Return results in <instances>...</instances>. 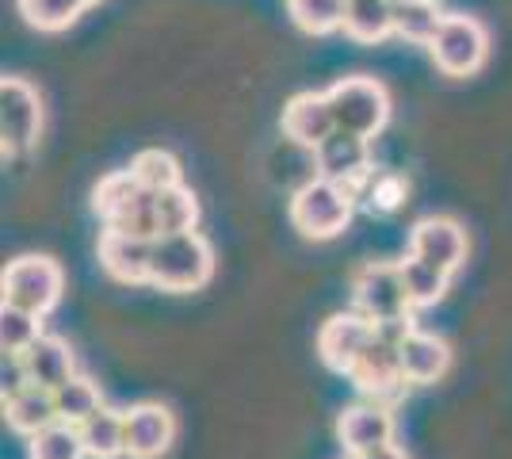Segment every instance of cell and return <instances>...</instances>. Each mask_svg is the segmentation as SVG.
<instances>
[{"label": "cell", "mask_w": 512, "mask_h": 459, "mask_svg": "<svg viewBox=\"0 0 512 459\" xmlns=\"http://www.w3.org/2000/svg\"><path fill=\"white\" fill-rule=\"evenodd\" d=\"M214 276V249L199 230L184 234H161L153 238L150 284L169 295H188L207 287Z\"/></svg>", "instance_id": "1"}, {"label": "cell", "mask_w": 512, "mask_h": 459, "mask_svg": "<svg viewBox=\"0 0 512 459\" xmlns=\"http://www.w3.org/2000/svg\"><path fill=\"white\" fill-rule=\"evenodd\" d=\"M356 203H360L356 188H344L329 176H314L291 196V222L302 238L329 241L344 234V226L356 215Z\"/></svg>", "instance_id": "2"}, {"label": "cell", "mask_w": 512, "mask_h": 459, "mask_svg": "<svg viewBox=\"0 0 512 459\" xmlns=\"http://www.w3.org/2000/svg\"><path fill=\"white\" fill-rule=\"evenodd\" d=\"M425 50L444 77H474L490 58V31H486V23L467 12H444V20Z\"/></svg>", "instance_id": "3"}, {"label": "cell", "mask_w": 512, "mask_h": 459, "mask_svg": "<svg viewBox=\"0 0 512 459\" xmlns=\"http://www.w3.org/2000/svg\"><path fill=\"white\" fill-rule=\"evenodd\" d=\"M325 96H329V108L337 115L341 131H352L360 134V138H375L390 123V92L375 77H363V73L341 77Z\"/></svg>", "instance_id": "4"}, {"label": "cell", "mask_w": 512, "mask_h": 459, "mask_svg": "<svg viewBox=\"0 0 512 459\" xmlns=\"http://www.w3.org/2000/svg\"><path fill=\"white\" fill-rule=\"evenodd\" d=\"M62 287H65L62 264L54 261V257H43V253H23L16 261H8L4 276H0L4 303L35 310L43 318L62 303Z\"/></svg>", "instance_id": "5"}, {"label": "cell", "mask_w": 512, "mask_h": 459, "mask_svg": "<svg viewBox=\"0 0 512 459\" xmlns=\"http://www.w3.org/2000/svg\"><path fill=\"white\" fill-rule=\"evenodd\" d=\"M352 303L363 310L375 326L409 322V295L402 284V268L386 261H367L352 272Z\"/></svg>", "instance_id": "6"}, {"label": "cell", "mask_w": 512, "mask_h": 459, "mask_svg": "<svg viewBox=\"0 0 512 459\" xmlns=\"http://www.w3.org/2000/svg\"><path fill=\"white\" fill-rule=\"evenodd\" d=\"M43 134V100L27 77H4L0 81V142L4 161L35 150Z\"/></svg>", "instance_id": "7"}, {"label": "cell", "mask_w": 512, "mask_h": 459, "mask_svg": "<svg viewBox=\"0 0 512 459\" xmlns=\"http://www.w3.org/2000/svg\"><path fill=\"white\" fill-rule=\"evenodd\" d=\"M379 326L363 314V310H341L333 318H325L318 329V356L329 372L348 375L356 368L363 349L375 341Z\"/></svg>", "instance_id": "8"}, {"label": "cell", "mask_w": 512, "mask_h": 459, "mask_svg": "<svg viewBox=\"0 0 512 459\" xmlns=\"http://www.w3.org/2000/svg\"><path fill=\"white\" fill-rule=\"evenodd\" d=\"M348 379L356 383V391L363 398H375V402L390 406L409 387L406 372H402V349H398V341L375 333V341L363 349V356L356 360V368L348 372Z\"/></svg>", "instance_id": "9"}, {"label": "cell", "mask_w": 512, "mask_h": 459, "mask_svg": "<svg viewBox=\"0 0 512 459\" xmlns=\"http://www.w3.org/2000/svg\"><path fill=\"white\" fill-rule=\"evenodd\" d=\"M367 142H371V138H360V134L337 127V131L329 134L318 150H314V169H318V176H329V180H337L344 188H356V196H360L363 180L375 173V169H371V146H367Z\"/></svg>", "instance_id": "10"}, {"label": "cell", "mask_w": 512, "mask_h": 459, "mask_svg": "<svg viewBox=\"0 0 512 459\" xmlns=\"http://www.w3.org/2000/svg\"><path fill=\"white\" fill-rule=\"evenodd\" d=\"M409 253L455 276L467 261V230L448 215H428L409 230Z\"/></svg>", "instance_id": "11"}, {"label": "cell", "mask_w": 512, "mask_h": 459, "mask_svg": "<svg viewBox=\"0 0 512 459\" xmlns=\"http://www.w3.org/2000/svg\"><path fill=\"white\" fill-rule=\"evenodd\" d=\"M337 440H341V448L352 459H360V456H367V452L390 444V440H394V414H390V406H386V402H375V398L348 406V410L337 417Z\"/></svg>", "instance_id": "12"}, {"label": "cell", "mask_w": 512, "mask_h": 459, "mask_svg": "<svg viewBox=\"0 0 512 459\" xmlns=\"http://www.w3.org/2000/svg\"><path fill=\"white\" fill-rule=\"evenodd\" d=\"M127 417V459H161L176 440V417L161 402H138Z\"/></svg>", "instance_id": "13"}, {"label": "cell", "mask_w": 512, "mask_h": 459, "mask_svg": "<svg viewBox=\"0 0 512 459\" xmlns=\"http://www.w3.org/2000/svg\"><path fill=\"white\" fill-rule=\"evenodd\" d=\"M333 131H337V115L329 108L325 92H295L283 104V134L302 150L314 153Z\"/></svg>", "instance_id": "14"}, {"label": "cell", "mask_w": 512, "mask_h": 459, "mask_svg": "<svg viewBox=\"0 0 512 459\" xmlns=\"http://www.w3.org/2000/svg\"><path fill=\"white\" fill-rule=\"evenodd\" d=\"M96 253H100V268L115 284H150L153 238H134V234H123V230H104Z\"/></svg>", "instance_id": "15"}, {"label": "cell", "mask_w": 512, "mask_h": 459, "mask_svg": "<svg viewBox=\"0 0 512 459\" xmlns=\"http://www.w3.org/2000/svg\"><path fill=\"white\" fill-rule=\"evenodd\" d=\"M398 349H402V372H406L409 387H428V383H436V379L448 375L451 349L444 337L409 326V333L398 341Z\"/></svg>", "instance_id": "16"}, {"label": "cell", "mask_w": 512, "mask_h": 459, "mask_svg": "<svg viewBox=\"0 0 512 459\" xmlns=\"http://www.w3.org/2000/svg\"><path fill=\"white\" fill-rule=\"evenodd\" d=\"M4 417H8V429H12V433H20V437H27V440L39 437V433L50 429L54 421H62V417H58L54 391L35 387V383H27L23 391L4 398Z\"/></svg>", "instance_id": "17"}, {"label": "cell", "mask_w": 512, "mask_h": 459, "mask_svg": "<svg viewBox=\"0 0 512 459\" xmlns=\"http://www.w3.org/2000/svg\"><path fill=\"white\" fill-rule=\"evenodd\" d=\"M23 368H27V379L35 387H46V391H58L65 379H73L77 368H73V352L62 337H50L43 333L27 352H20Z\"/></svg>", "instance_id": "18"}, {"label": "cell", "mask_w": 512, "mask_h": 459, "mask_svg": "<svg viewBox=\"0 0 512 459\" xmlns=\"http://www.w3.org/2000/svg\"><path fill=\"white\" fill-rule=\"evenodd\" d=\"M341 31L367 46L390 39L394 35V0H348Z\"/></svg>", "instance_id": "19"}, {"label": "cell", "mask_w": 512, "mask_h": 459, "mask_svg": "<svg viewBox=\"0 0 512 459\" xmlns=\"http://www.w3.org/2000/svg\"><path fill=\"white\" fill-rule=\"evenodd\" d=\"M77 429H81V440H85V448L92 459L127 456V417H123V410L100 406V410L88 417V421H81Z\"/></svg>", "instance_id": "20"}, {"label": "cell", "mask_w": 512, "mask_h": 459, "mask_svg": "<svg viewBox=\"0 0 512 459\" xmlns=\"http://www.w3.org/2000/svg\"><path fill=\"white\" fill-rule=\"evenodd\" d=\"M398 268H402V284H406V295L413 310H428V306H436L448 295L451 276L444 268L421 261V257H413V253H409L406 261H398Z\"/></svg>", "instance_id": "21"}, {"label": "cell", "mask_w": 512, "mask_h": 459, "mask_svg": "<svg viewBox=\"0 0 512 459\" xmlns=\"http://www.w3.org/2000/svg\"><path fill=\"white\" fill-rule=\"evenodd\" d=\"M440 20L444 12L436 8V0H394V35L406 43L428 46Z\"/></svg>", "instance_id": "22"}, {"label": "cell", "mask_w": 512, "mask_h": 459, "mask_svg": "<svg viewBox=\"0 0 512 459\" xmlns=\"http://www.w3.org/2000/svg\"><path fill=\"white\" fill-rule=\"evenodd\" d=\"M104 230H123V234H134V238H161V226H157V192L138 188V192L104 222Z\"/></svg>", "instance_id": "23"}, {"label": "cell", "mask_w": 512, "mask_h": 459, "mask_svg": "<svg viewBox=\"0 0 512 459\" xmlns=\"http://www.w3.org/2000/svg\"><path fill=\"white\" fill-rule=\"evenodd\" d=\"M16 8L35 31H46V35L69 31L85 16V0H16Z\"/></svg>", "instance_id": "24"}, {"label": "cell", "mask_w": 512, "mask_h": 459, "mask_svg": "<svg viewBox=\"0 0 512 459\" xmlns=\"http://www.w3.org/2000/svg\"><path fill=\"white\" fill-rule=\"evenodd\" d=\"M54 402H58V417L69 421V425H81L88 417L104 406V394H100V383H92L88 375H73L65 379L62 387L54 391Z\"/></svg>", "instance_id": "25"}, {"label": "cell", "mask_w": 512, "mask_h": 459, "mask_svg": "<svg viewBox=\"0 0 512 459\" xmlns=\"http://www.w3.org/2000/svg\"><path fill=\"white\" fill-rule=\"evenodd\" d=\"M344 4L348 0H287V12L306 35H333L344 27Z\"/></svg>", "instance_id": "26"}, {"label": "cell", "mask_w": 512, "mask_h": 459, "mask_svg": "<svg viewBox=\"0 0 512 459\" xmlns=\"http://www.w3.org/2000/svg\"><path fill=\"white\" fill-rule=\"evenodd\" d=\"M195 222H199V199L192 196V188L176 184V188L157 192V226H161V234H184V230H195Z\"/></svg>", "instance_id": "27"}, {"label": "cell", "mask_w": 512, "mask_h": 459, "mask_svg": "<svg viewBox=\"0 0 512 459\" xmlns=\"http://www.w3.org/2000/svg\"><path fill=\"white\" fill-rule=\"evenodd\" d=\"M27 456L31 459H85L88 448H85V440H81V429H77V425L54 421L39 437H31Z\"/></svg>", "instance_id": "28"}, {"label": "cell", "mask_w": 512, "mask_h": 459, "mask_svg": "<svg viewBox=\"0 0 512 459\" xmlns=\"http://www.w3.org/2000/svg\"><path fill=\"white\" fill-rule=\"evenodd\" d=\"M130 173H134V180H138L142 188H150V192H165V188L184 184V180H180V161H176V153L157 150V146L134 153Z\"/></svg>", "instance_id": "29"}, {"label": "cell", "mask_w": 512, "mask_h": 459, "mask_svg": "<svg viewBox=\"0 0 512 459\" xmlns=\"http://www.w3.org/2000/svg\"><path fill=\"white\" fill-rule=\"evenodd\" d=\"M43 337V314L23 310V306H0V345L4 352H27Z\"/></svg>", "instance_id": "30"}, {"label": "cell", "mask_w": 512, "mask_h": 459, "mask_svg": "<svg viewBox=\"0 0 512 459\" xmlns=\"http://www.w3.org/2000/svg\"><path fill=\"white\" fill-rule=\"evenodd\" d=\"M409 196V180L398 173H371L363 180L360 199L371 215H394Z\"/></svg>", "instance_id": "31"}, {"label": "cell", "mask_w": 512, "mask_h": 459, "mask_svg": "<svg viewBox=\"0 0 512 459\" xmlns=\"http://www.w3.org/2000/svg\"><path fill=\"white\" fill-rule=\"evenodd\" d=\"M142 184L134 180V173L130 169H119V173H107L100 176V184L92 188V211H96V219L107 222L123 203H127L134 192H138Z\"/></svg>", "instance_id": "32"}, {"label": "cell", "mask_w": 512, "mask_h": 459, "mask_svg": "<svg viewBox=\"0 0 512 459\" xmlns=\"http://www.w3.org/2000/svg\"><path fill=\"white\" fill-rule=\"evenodd\" d=\"M360 459H409V456L390 440V444H383V448H375V452H367V456H360Z\"/></svg>", "instance_id": "33"}, {"label": "cell", "mask_w": 512, "mask_h": 459, "mask_svg": "<svg viewBox=\"0 0 512 459\" xmlns=\"http://www.w3.org/2000/svg\"><path fill=\"white\" fill-rule=\"evenodd\" d=\"M92 4H100V0H85V8H92Z\"/></svg>", "instance_id": "34"}, {"label": "cell", "mask_w": 512, "mask_h": 459, "mask_svg": "<svg viewBox=\"0 0 512 459\" xmlns=\"http://www.w3.org/2000/svg\"><path fill=\"white\" fill-rule=\"evenodd\" d=\"M348 459H352V456H348Z\"/></svg>", "instance_id": "35"}]
</instances>
